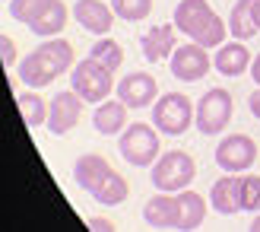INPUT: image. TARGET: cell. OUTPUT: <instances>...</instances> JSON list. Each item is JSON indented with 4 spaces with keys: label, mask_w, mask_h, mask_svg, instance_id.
Instances as JSON below:
<instances>
[{
    "label": "cell",
    "mask_w": 260,
    "mask_h": 232,
    "mask_svg": "<svg viewBox=\"0 0 260 232\" xmlns=\"http://www.w3.org/2000/svg\"><path fill=\"white\" fill-rule=\"evenodd\" d=\"M73 182L102 207H118V204L127 200V191H130L124 175H118V169L99 153H83L73 162Z\"/></svg>",
    "instance_id": "obj_1"
},
{
    "label": "cell",
    "mask_w": 260,
    "mask_h": 232,
    "mask_svg": "<svg viewBox=\"0 0 260 232\" xmlns=\"http://www.w3.org/2000/svg\"><path fill=\"white\" fill-rule=\"evenodd\" d=\"M73 64H76L73 45L67 42V38L54 35V38H45V42L38 45V48H32L29 54L19 61L16 73H19V80H22L25 86L38 89V86L54 83L60 73L73 70Z\"/></svg>",
    "instance_id": "obj_2"
},
{
    "label": "cell",
    "mask_w": 260,
    "mask_h": 232,
    "mask_svg": "<svg viewBox=\"0 0 260 232\" xmlns=\"http://www.w3.org/2000/svg\"><path fill=\"white\" fill-rule=\"evenodd\" d=\"M172 22L181 35H187L190 42L203 48H219L229 38V25L219 19V13L206 0H178Z\"/></svg>",
    "instance_id": "obj_3"
},
{
    "label": "cell",
    "mask_w": 260,
    "mask_h": 232,
    "mask_svg": "<svg viewBox=\"0 0 260 232\" xmlns=\"http://www.w3.org/2000/svg\"><path fill=\"white\" fill-rule=\"evenodd\" d=\"M149 178H152V188L175 194V191L190 188V182L197 178V162L184 150H168L149 165Z\"/></svg>",
    "instance_id": "obj_4"
},
{
    "label": "cell",
    "mask_w": 260,
    "mask_h": 232,
    "mask_svg": "<svg viewBox=\"0 0 260 232\" xmlns=\"http://www.w3.org/2000/svg\"><path fill=\"white\" fill-rule=\"evenodd\" d=\"M118 150L124 162L137 165V169H143V165H152L155 159L162 156V143H159V127L155 124H127L121 137H118Z\"/></svg>",
    "instance_id": "obj_5"
},
{
    "label": "cell",
    "mask_w": 260,
    "mask_h": 232,
    "mask_svg": "<svg viewBox=\"0 0 260 232\" xmlns=\"http://www.w3.org/2000/svg\"><path fill=\"white\" fill-rule=\"evenodd\" d=\"M114 86H118L114 83V70H108L105 64H99L95 57L76 61L73 70H70V89H76V93L83 96V102H89V105L105 102Z\"/></svg>",
    "instance_id": "obj_6"
},
{
    "label": "cell",
    "mask_w": 260,
    "mask_h": 232,
    "mask_svg": "<svg viewBox=\"0 0 260 232\" xmlns=\"http://www.w3.org/2000/svg\"><path fill=\"white\" fill-rule=\"evenodd\" d=\"M232 111H235V102H232L229 89H222V86L206 89L197 102V108H193V127H197L203 137H216L229 127Z\"/></svg>",
    "instance_id": "obj_7"
},
{
    "label": "cell",
    "mask_w": 260,
    "mask_h": 232,
    "mask_svg": "<svg viewBox=\"0 0 260 232\" xmlns=\"http://www.w3.org/2000/svg\"><path fill=\"white\" fill-rule=\"evenodd\" d=\"M193 102L184 93H165L152 102V124L159 127V134L165 137H181L190 131L193 124Z\"/></svg>",
    "instance_id": "obj_8"
},
{
    "label": "cell",
    "mask_w": 260,
    "mask_h": 232,
    "mask_svg": "<svg viewBox=\"0 0 260 232\" xmlns=\"http://www.w3.org/2000/svg\"><path fill=\"white\" fill-rule=\"evenodd\" d=\"M257 162V143L248 134H229L216 147V165L232 175H244Z\"/></svg>",
    "instance_id": "obj_9"
},
{
    "label": "cell",
    "mask_w": 260,
    "mask_h": 232,
    "mask_svg": "<svg viewBox=\"0 0 260 232\" xmlns=\"http://www.w3.org/2000/svg\"><path fill=\"white\" fill-rule=\"evenodd\" d=\"M206 51H210V48H203L197 42L178 45L175 54L168 57V70H172V76H175V80H181V83L203 80V76L213 70V57L206 54Z\"/></svg>",
    "instance_id": "obj_10"
},
{
    "label": "cell",
    "mask_w": 260,
    "mask_h": 232,
    "mask_svg": "<svg viewBox=\"0 0 260 232\" xmlns=\"http://www.w3.org/2000/svg\"><path fill=\"white\" fill-rule=\"evenodd\" d=\"M83 96L76 93V89H60V93H54V99H51V108H48V131L63 137L67 131H73L76 124H80V111H83Z\"/></svg>",
    "instance_id": "obj_11"
},
{
    "label": "cell",
    "mask_w": 260,
    "mask_h": 232,
    "mask_svg": "<svg viewBox=\"0 0 260 232\" xmlns=\"http://www.w3.org/2000/svg\"><path fill=\"white\" fill-rule=\"evenodd\" d=\"M114 93H118V99L124 102L127 108H146L152 105L155 99H159V83H155L152 73H127L118 80V86H114Z\"/></svg>",
    "instance_id": "obj_12"
},
{
    "label": "cell",
    "mask_w": 260,
    "mask_h": 232,
    "mask_svg": "<svg viewBox=\"0 0 260 232\" xmlns=\"http://www.w3.org/2000/svg\"><path fill=\"white\" fill-rule=\"evenodd\" d=\"M143 220H146L152 229H175L181 226V207H178V191H159L155 197L146 200L143 207Z\"/></svg>",
    "instance_id": "obj_13"
},
{
    "label": "cell",
    "mask_w": 260,
    "mask_h": 232,
    "mask_svg": "<svg viewBox=\"0 0 260 232\" xmlns=\"http://www.w3.org/2000/svg\"><path fill=\"white\" fill-rule=\"evenodd\" d=\"M175 22H162V25H152L146 35H140V51L149 64H162L175 54L178 48V35H175Z\"/></svg>",
    "instance_id": "obj_14"
},
{
    "label": "cell",
    "mask_w": 260,
    "mask_h": 232,
    "mask_svg": "<svg viewBox=\"0 0 260 232\" xmlns=\"http://www.w3.org/2000/svg\"><path fill=\"white\" fill-rule=\"evenodd\" d=\"M73 19L89 35H108L111 25H114V10H111V4H102V0H76Z\"/></svg>",
    "instance_id": "obj_15"
},
{
    "label": "cell",
    "mask_w": 260,
    "mask_h": 232,
    "mask_svg": "<svg viewBox=\"0 0 260 232\" xmlns=\"http://www.w3.org/2000/svg\"><path fill=\"white\" fill-rule=\"evenodd\" d=\"M210 204H213V210L216 213H222V216H235L241 213V175H222V178H216L213 188H210Z\"/></svg>",
    "instance_id": "obj_16"
},
{
    "label": "cell",
    "mask_w": 260,
    "mask_h": 232,
    "mask_svg": "<svg viewBox=\"0 0 260 232\" xmlns=\"http://www.w3.org/2000/svg\"><path fill=\"white\" fill-rule=\"evenodd\" d=\"M251 61H254V54L248 51V45L235 38V42H225V45L216 48L213 67L222 73V76H241L244 70H251Z\"/></svg>",
    "instance_id": "obj_17"
},
{
    "label": "cell",
    "mask_w": 260,
    "mask_h": 232,
    "mask_svg": "<svg viewBox=\"0 0 260 232\" xmlns=\"http://www.w3.org/2000/svg\"><path fill=\"white\" fill-rule=\"evenodd\" d=\"M127 111L130 108L121 99H105V102H99L95 111H92V127L102 137H114L127 127Z\"/></svg>",
    "instance_id": "obj_18"
},
{
    "label": "cell",
    "mask_w": 260,
    "mask_h": 232,
    "mask_svg": "<svg viewBox=\"0 0 260 232\" xmlns=\"http://www.w3.org/2000/svg\"><path fill=\"white\" fill-rule=\"evenodd\" d=\"M254 4H257V0H235V7H232L229 35L238 38V42H248V38H254L260 32L257 22H254Z\"/></svg>",
    "instance_id": "obj_19"
},
{
    "label": "cell",
    "mask_w": 260,
    "mask_h": 232,
    "mask_svg": "<svg viewBox=\"0 0 260 232\" xmlns=\"http://www.w3.org/2000/svg\"><path fill=\"white\" fill-rule=\"evenodd\" d=\"M16 108H19V114H22V121H25V127H42V124H48V108H51V102H45L42 99V93H35V89H25V93H19L16 96Z\"/></svg>",
    "instance_id": "obj_20"
},
{
    "label": "cell",
    "mask_w": 260,
    "mask_h": 232,
    "mask_svg": "<svg viewBox=\"0 0 260 232\" xmlns=\"http://www.w3.org/2000/svg\"><path fill=\"white\" fill-rule=\"evenodd\" d=\"M89 57H95L99 64H105L108 70L118 73V67L124 64V48L114 42V38L99 35V42H92V48H89Z\"/></svg>",
    "instance_id": "obj_21"
},
{
    "label": "cell",
    "mask_w": 260,
    "mask_h": 232,
    "mask_svg": "<svg viewBox=\"0 0 260 232\" xmlns=\"http://www.w3.org/2000/svg\"><path fill=\"white\" fill-rule=\"evenodd\" d=\"M48 4H51V0H10L7 13H10V19H16L22 25H32L38 16H42V10Z\"/></svg>",
    "instance_id": "obj_22"
},
{
    "label": "cell",
    "mask_w": 260,
    "mask_h": 232,
    "mask_svg": "<svg viewBox=\"0 0 260 232\" xmlns=\"http://www.w3.org/2000/svg\"><path fill=\"white\" fill-rule=\"evenodd\" d=\"M111 10L124 22H140L152 13V0H111Z\"/></svg>",
    "instance_id": "obj_23"
},
{
    "label": "cell",
    "mask_w": 260,
    "mask_h": 232,
    "mask_svg": "<svg viewBox=\"0 0 260 232\" xmlns=\"http://www.w3.org/2000/svg\"><path fill=\"white\" fill-rule=\"evenodd\" d=\"M241 207L244 213H260V175H241Z\"/></svg>",
    "instance_id": "obj_24"
},
{
    "label": "cell",
    "mask_w": 260,
    "mask_h": 232,
    "mask_svg": "<svg viewBox=\"0 0 260 232\" xmlns=\"http://www.w3.org/2000/svg\"><path fill=\"white\" fill-rule=\"evenodd\" d=\"M0 61H4L7 70L16 67V45H13L10 35H0Z\"/></svg>",
    "instance_id": "obj_25"
},
{
    "label": "cell",
    "mask_w": 260,
    "mask_h": 232,
    "mask_svg": "<svg viewBox=\"0 0 260 232\" xmlns=\"http://www.w3.org/2000/svg\"><path fill=\"white\" fill-rule=\"evenodd\" d=\"M86 226H89V229H95V232H114V223L105 220V216H92V220H89Z\"/></svg>",
    "instance_id": "obj_26"
},
{
    "label": "cell",
    "mask_w": 260,
    "mask_h": 232,
    "mask_svg": "<svg viewBox=\"0 0 260 232\" xmlns=\"http://www.w3.org/2000/svg\"><path fill=\"white\" fill-rule=\"evenodd\" d=\"M248 108H251V114H254V118L260 121V86H257L254 93H251V99H248Z\"/></svg>",
    "instance_id": "obj_27"
},
{
    "label": "cell",
    "mask_w": 260,
    "mask_h": 232,
    "mask_svg": "<svg viewBox=\"0 0 260 232\" xmlns=\"http://www.w3.org/2000/svg\"><path fill=\"white\" fill-rule=\"evenodd\" d=\"M251 76H254V83L260 86V54H254V61H251Z\"/></svg>",
    "instance_id": "obj_28"
},
{
    "label": "cell",
    "mask_w": 260,
    "mask_h": 232,
    "mask_svg": "<svg viewBox=\"0 0 260 232\" xmlns=\"http://www.w3.org/2000/svg\"><path fill=\"white\" fill-rule=\"evenodd\" d=\"M254 22H257V29H260V0L254 4Z\"/></svg>",
    "instance_id": "obj_29"
},
{
    "label": "cell",
    "mask_w": 260,
    "mask_h": 232,
    "mask_svg": "<svg viewBox=\"0 0 260 232\" xmlns=\"http://www.w3.org/2000/svg\"><path fill=\"white\" fill-rule=\"evenodd\" d=\"M251 232H260V213L254 216V223H251Z\"/></svg>",
    "instance_id": "obj_30"
}]
</instances>
